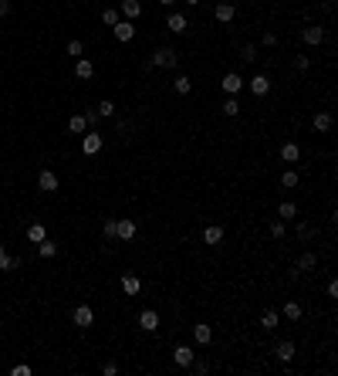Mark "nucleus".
<instances>
[{
  "label": "nucleus",
  "mask_w": 338,
  "mask_h": 376,
  "mask_svg": "<svg viewBox=\"0 0 338 376\" xmlns=\"http://www.w3.org/2000/svg\"><path fill=\"white\" fill-rule=\"evenodd\" d=\"M176 65H180V55L173 48H156L149 58V68H176Z\"/></svg>",
  "instance_id": "f257e3e1"
},
{
  "label": "nucleus",
  "mask_w": 338,
  "mask_h": 376,
  "mask_svg": "<svg viewBox=\"0 0 338 376\" xmlns=\"http://www.w3.org/2000/svg\"><path fill=\"white\" fill-rule=\"evenodd\" d=\"M311 268H318V254H311V251H304L301 258L294 261V268H291V274L298 278V274H304V271H311Z\"/></svg>",
  "instance_id": "f03ea898"
},
{
  "label": "nucleus",
  "mask_w": 338,
  "mask_h": 376,
  "mask_svg": "<svg viewBox=\"0 0 338 376\" xmlns=\"http://www.w3.org/2000/svg\"><path fill=\"white\" fill-rule=\"evenodd\" d=\"M71 319H75V325H78V329H88L91 322H95V312H91L88 305H78L75 312H71Z\"/></svg>",
  "instance_id": "7ed1b4c3"
},
{
  "label": "nucleus",
  "mask_w": 338,
  "mask_h": 376,
  "mask_svg": "<svg viewBox=\"0 0 338 376\" xmlns=\"http://www.w3.org/2000/svg\"><path fill=\"white\" fill-rule=\"evenodd\" d=\"M193 359H196V353H193L190 346H176V349H173V363L176 366H183V369H190V363Z\"/></svg>",
  "instance_id": "20e7f679"
},
{
  "label": "nucleus",
  "mask_w": 338,
  "mask_h": 376,
  "mask_svg": "<svg viewBox=\"0 0 338 376\" xmlns=\"http://www.w3.org/2000/svg\"><path fill=\"white\" fill-rule=\"evenodd\" d=\"M220 85H223V91H227V95H240V88H244L247 81L240 78L237 71H230V75H223V81H220Z\"/></svg>",
  "instance_id": "39448f33"
},
{
  "label": "nucleus",
  "mask_w": 338,
  "mask_h": 376,
  "mask_svg": "<svg viewBox=\"0 0 338 376\" xmlns=\"http://www.w3.org/2000/svg\"><path fill=\"white\" fill-rule=\"evenodd\" d=\"M81 149H85V156H95V153H101V132H88V136L81 139Z\"/></svg>",
  "instance_id": "423d86ee"
},
{
  "label": "nucleus",
  "mask_w": 338,
  "mask_h": 376,
  "mask_svg": "<svg viewBox=\"0 0 338 376\" xmlns=\"http://www.w3.org/2000/svg\"><path fill=\"white\" fill-rule=\"evenodd\" d=\"M139 329H146V332H156V329H159V315H156V308H146V312L139 315Z\"/></svg>",
  "instance_id": "0eeeda50"
},
{
  "label": "nucleus",
  "mask_w": 338,
  "mask_h": 376,
  "mask_svg": "<svg viewBox=\"0 0 338 376\" xmlns=\"http://www.w3.org/2000/svg\"><path fill=\"white\" fill-rule=\"evenodd\" d=\"M166 27H169V31H173V34H186V31H190V21H186L183 14H169Z\"/></svg>",
  "instance_id": "6e6552de"
},
{
  "label": "nucleus",
  "mask_w": 338,
  "mask_h": 376,
  "mask_svg": "<svg viewBox=\"0 0 338 376\" xmlns=\"http://www.w3.org/2000/svg\"><path fill=\"white\" fill-rule=\"evenodd\" d=\"M250 91H254L257 99H264V95L270 91V78L267 75H254V78H250Z\"/></svg>",
  "instance_id": "1a4fd4ad"
},
{
  "label": "nucleus",
  "mask_w": 338,
  "mask_h": 376,
  "mask_svg": "<svg viewBox=\"0 0 338 376\" xmlns=\"http://www.w3.org/2000/svg\"><path fill=\"white\" fill-rule=\"evenodd\" d=\"M75 75H78L81 81H88L91 75H95V65H91L88 58H75Z\"/></svg>",
  "instance_id": "9d476101"
},
{
  "label": "nucleus",
  "mask_w": 338,
  "mask_h": 376,
  "mask_svg": "<svg viewBox=\"0 0 338 376\" xmlns=\"http://www.w3.org/2000/svg\"><path fill=\"white\" fill-rule=\"evenodd\" d=\"M274 356H277L281 363H291V359H294V342H291V339L277 342V346H274Z\"/></svg>",
  "instance_id": "9b49d317"
},
{
  "label": "nucleus",
  "mask_w": 338,
  "mask_h": 376,
  "mask_svg": "<svg viewBox=\"0 0 338 376\" xmlns=\"http://www.w3.org/2000/svg\"><path fill=\"white\" fill-rule=\"evenodd\" d=\"M115 227H119V234H115L119 241H132L135 238V220H129V217H125V220H115Z\"/></svg>",
  "instance_id": "f8f14e48"
},
{
  "label": "nucleus",
  "mask_w": 338,
  "mask_h": 376,
  "mask_svg": "<svg viewBox=\"0 0 338 376\" xmlns=\"http://www.w3.org/2000/svg\"><path fill=\"white\" fill-rule=\"evenodd\" d=\"M37 186H41V190H47V194H54L58 190V176L51 170H41V176H37Z\"/></svg>",
  "instance_id": "ddd939ff"
},
{
  "label": "nucleus",
  "mask_w": 338,
  "mask_h": 376,
  "mask_svg": "<svg viewBox=\"0 0 338 376\" xmlns=\"http://www.w3.org/2000/svg\"><path fill=\"white\" fill-rule=\"evenodd\" d=\"M301 37H304V44H321L325 41V27H304Z\"/></svg>",
  "instance_id": "4468645a"
},
{
  "label": "nucleus",
  "mask_w": 338,
  "mask_h": 376,
  "mask_svg": "<svg viewBox=\"0 0 338 376\" xmlns=\"http://www.w3.org/2000/svg\"><path fill=\"white\" fill-rule=\"evenodd\" d=\"M119 11L125 14V21H135V17L142 14V4H139V0H122V7H119Z\"/></svg>",
  "instance_id": "2eb2a0df"
},
{
  "label": "nucleus",
  "mask_w": 338,
  "mask_h": 376,
  "mask_svg": "<svg viewBox=\"0 0 338 376\" xmlns=\"http://www.w3.org/2000/svg\"><path fill=\"white\" fill-rule=\"evenodd\" d=\"M122 292L125 295H139V292H142V281H139L135 274H122Z\"/></svg>",
  "instance_id": "dca6fc26"
},
{
  "label": "nucleus",
  "mask_w": 338,
  "mask_h": 376,
  "mask_svg": "<svg viewBox=\"0 0 338 376\" xmlns=\"http://www.w3.org/2000/svg\"><path fill=\"white\" fill-rule=\"evenodd\" d=\"M115 37H119V41H132V37H135L132 21H119V24H115Z\"/></svg>",
  "instance_id": "f3484780"
},
{
  "label": "nucleus",
  "mask_w": 338,
  "mask_h": 376,
  "mask_svg": "<svg viewBox=\"0 0 338 376\" xmlns=\"http://www.w3.org/2000/svg\"><path fill=\"white\" fill-rule=\"evenodd\" d=\"M193 339L200 342V346H206V342L213 339V329H210V325H203V322H200V325H193Z\"/></svg>",
  "instance_id": "a211bd4d"
},
{
  "label": "nucleus",
  "mask_w": 338,
  "mask_h": 376,
  "mask_svg": "<svg viewBox=\"0 0 338 376\" xmlns=\"http://www.w3.org/2000/svg\"><path fill=\"white\" fill-rule=\"evenodd\" d=\"M298 156H301L298 143H284V146H281V160L284 163H298Z\"/></svg>",
  "instance_id": "6ab92c4d"
},
{
  "label": "nucleus",
  "mask_w": 338,
  "mask_h": 376,
  "mask_svg": "<svg viewBox=\"0 0 338 376\" xmlns=\"http://www.w3.org/2000/svg\"><path fill=\"white\" fill-rule=\"evenodd\" d=\"M318 129V132H328V129H331V125H335V119H331V112H318L315 115V122H311Z\"/></svg>",
  "instance_id": "aec40b11"
},
{
  "label": "nucleus",
  "mask_w": 338,
  "mask_h": 376,
  "mask_svg": "<svg viewBox=\"0 0 338 376\" xmlns=\"http://www.w3.org/2000/svg\"><path fill=\"white\" fill-rule=\"evenodd\" d=\"M234 17H237V7H234V4H216V21H234Z\"/></svg>",
  "instance_id": "412c9836"
},
{
  "label": "nucleus",
  "mask_w": 338,
  "mask_h": 376,
  "mask_svg": "<svg viewBox=\"0 0 338 376\" xmlns=\"http://www.w3.org/2000/svg\"><path fill=\"white\" fill-rule=\"evenodd\" d=\"M85 129H88V119H85V115H71V119H68V132L78 136V132H85Z\"/></svg>",
  "instance_id": "4be33fe9"
},
{
  "label": "nucleus",
  "mask_w": 338,
  "mask_h": 376,
  "mask_svg": "<svg viewBox=\"0 0 338 376\" xmlns=\"http://www.w3.org/2000/svg\"><path fill=\"white\" fill-rule=\"evenodd\" d=\"M173 91H176V95H190V91H193V81L186 78V75H180V78H173Z\"/></svg>",
  "instance_id": "5701e85b"
},
{
  "label": "nucleus",
  "mask_w": 338,
  "mask_h": 376,
  "mask_svg": "<svg viewBox=\"0 0 338 376\" xmlns=\"http://www.w3.org/2000/svg\"><path fill=\"white\" fill-rule=\"evenodd\" d=\"M301 312H304V308L298 305V302H294V298H291V302H284V319L298 322V319H301Z\"/></svg>",
  "instance_id": "b1692460"
},
{
  "label": "nucleus",
  "mask_w": 338,
  "mask_h": 376,
  "mask_svg": "<svg viewBox=\"0 0 338 376\" xmlns=\"http://www.w3.org/2000/svg\"><path fill=\"white\" fill-rule=\"evenodd\" d=\"M44 238H47L44 224H31V227H27V241H34V244H41Z\"/></svg>",
  "instance_id": "393cba45"
},
{
  "label": "nucleus",
  "mask_w": 338,
  "mask_h": 376,
  "mask_svg": "<svg viewBox=\"0 0 338 376\" xmlns=\"http://www.w3.org/2000/svg\"><path fill=\"white\" fill-rule=\"evenodd\" d=\"M203 241H206V244H220V241H223V227H206L203 230Z\"/></svg>",
  "instance_id": "a878e982"
},
{
  "label": "nucleus",
  "mask_w": 338,
  "mask_h": 376,
  "mask_svg": "<svg viewBox=\"0 0 338 376\" xmlns=\"http://www.w3.org/2000/svg\"><path fill=\"white\" fill-rule=\"evenodd\" d=\"M277 322H281V315H277L274 308H267V312L260 315V325H264V329H277Z\"/></svg>",
  "instance_id": "bb28decb"
},
{
  "label": "nucleus",
  "mask_w": 338,
  "mask_h": 376,
  "mask_svg": "<svg viewBox=\"0 0 338 376\" xmlns=\"http://www.w3.org/2000/svg\"><path fill=\"white\" fill-rule=\"evenodd\" d=\"M277 214H281V220H294V217H298V207H294L291 200H284V204L277 207Z\"/></svg>",
  "instance_id": "cd10ccee"
},
{
  "label": "nucleus",
  "mask_w": 338,
  "mask_h": 376,
  "mask_svg": "<svg viewBox=\"0 0 338 376\" xmlns=\"http://www.w3.org/2000/svg\"><path fill=\"white\" fill-rule=\"evenodd\" d=\"M37 254H41V258H54L58 254V244H51V241H41V244H37Z\"/></svg>",
  "instance_id": "c85d7f7f"
},
{
  "label": "nucleus",
  "mask_w": 338,
  "mask_h": 376,
  "mask_svg": "<svg viewBox=\"0 0 338 376\" xmlns=\"http://www.w3.org/2000/svg\"><path fill=\"white\" fill-rule=\"evenodd\" d=\"M281 186H284V190H294V186H298V173H294V170H284V173H281Z\"/></svg>",
  "instance_id": "c756f323"
},
{
  "label": "nucleus",
  "mask_w": 338,
  "mask_h": 376,
  "mask_svg": "<svg viewBox=\"0 0 338 376\" xmlns=\"http://www.w3.org/2000/svg\"><path fill=\"white\" fill-rule=\"evenodd\" d=\"M14 268H21V258H11V254H4V258H0V271H14Z\"/></svg>",
  "instance_id": "7c9ffc66"
},
{
  "label": "nucleus",
  "mask_w": 338,
  "mask_h": 376,
  "mask_svg": "<svg viewBox=\"0 0 338 376\" xmlns=\"http://www.w3.org/2000/svg\"><path fill=\"white\" fill-rule=\"evenodd\" d=\"M240 58H244L247 65H254V61H257V48H254V44H244V48H240Z\"/></svg>",
  "instance_id": "2f4dec72"
},
{
  "label": "nucleus",
  "mask_w": 338,
  "mask_h": 376,
  "mask_svg": "<svg viewBox=\"0 0 338 376\" xmlns=\"http://www.w3.org/2000/svg\"><path fill=\"white\" fill-rule=\"evenodd\" d=\"M101 24H108V27H115V24H119V11H115V7H108V11H101Z\"/></svg>",
  "instance_id": "473e14b6"
},
{
  "label": "nucleus",
  "mask_w": 338,
  "mask_h": 376,
  "mask_svg": "<svg viewBox=\"0 0 338 376\" xmlns=\"http://www.w3.org/2000/svg\"><path fill=\"white\" fill-rule=\"evenodd\" d=\"M237 112H240V102H237V95H230L223 102V115H237Z\"/></svg>",
  "instance_id": "72a5a7b5"
},
{
  "label": "nucleus",
  "mask_w": 338,
  "mask_h": 376,
  "mask_svg": "<svg viewBox=\"0 0 338 376\" xmlns=\"http://www.w3.org/2000/svg\"><path fill=\"white\" fill-rule=\"evenodd\" d=\"M101 234H105L108 241H115V234H119V227H115V220H105V224H101Z\"/></svg>",
  "instance_id": "f704fd0d"
},
{
  "label": "nucleus",
  "mask_w": 338,
  "mask_h": 376,
  "mask_svg": "<svg viewBox=\"0 0 338 376\" xmlns=\"http://www.w3.org/2000/svg\"><path fill=\"white\" fill-rule=\"evenodd\" d=\"M270 238H274V241L284 238V220H274V224H270Z\"/></svg>",
  "instance_id": "c9c22d12"
},
{
  "label": "nucleus",
  "mask_w": 338,
  "mask_h": 376,
  "mask_svg": "<svg viewBox=\"0 0 338 376\" xmlns=\"http://www.w3.org/2000/svg\"><path fill=\"white\" fill-rule=\"evenodd\" d=\"M81 51H85L81 41H68V55H71V58H81Z\"/></svg>",
  "instance_id": "e433bc0d"
},
{
  "label": "nucleus",
  "mask_w": 338,
  "mask_h": 376,
  "mask_svg": "<svg viewBox=\"0 0 338 376\" xmlns=\"http://www.w3.org/2000/svg\"><path fill=\"white\" fill-rule=\"evenodd\" d=\"M95 112H98L101 119H108V115H115V105H112V102H101L98 109H95Z\"/></svg>",
  "instance_id": "4c0bfd02"
},
{
  "label": "nucleus",
  "mask_w": 338,
  "mask_h": 376,
  "mask_svg": "<svg viewBox=\"0 0 338 376\" xmlns=\"http://www.w3.org/2000/svg\"><path fill=\"white\" fill-rule=\"evenodd\" d=\"M294 68H298V71H308V68H311L308 55H298V58H294Z\"/></svg>",
  "instance_id": "58836bf2"
},
{
  "label": "nucleus",
  "mask_w": 338,
  "mask_h": 376,
  "mask_svg": "<svg viewBox=\"0 0 338 376\" xmlns=\"http://www.w3.org/2000/svg\"><path fill=\"white\" fill-rule=\"evenodd\" d=\"M311 234H315V227H311V224H298V238H301V241H308Z\"/></svg>",
  "instance_id": "ea45409f"
},
{
  "label": "nucleus",
  "mask_w": 338,
  "mask_h": 376,
  "mask_svg": "<svg viewBox=\"0 0 338 376\" xmlns=\"http://www.w3.org/2000/svg\"><path fill=\"white\" fill-rule=\"evenodd\" d=\"M11 373H14V376H31V366L17 363V366H14V369H11Z\"/></svg>",
  "instance_id": "a19ab883"
},
{
  "label": "nucleus",
  "mask_w": 338,
  "mask_h": 376,
  "mask_svg": "<svg viewBox=\"0 0 338 376\" xmlns=\"http://www.w3.org/2000/svg\"><path fill=\"white\" fill-rule=\"evenodd\" d=\"M101 373H105V376H115V373H119V366H115V363H105V366H101Z\"/></svg>",
  "instance_id": "79ce46f5"
},
{
  "label": "nucleus",
  "mask_w": 338,
  "mask_h": 376,
  "mask_svg": "<svg viewBox=\"0 0 338 376\" xmlns=\"http://www.w3.org/2000/svg\"><path fill=\"white\" fill-rule=\"evenodd\" d=\"M264 44L274 48V44H277V34H274V31H267V34H264Z\"/></svg>",
  "instance_id": "37998d69"
},
{
  "label": "nucleus",
  "mask_w": 338,
  "mask_h": 376,
  "mask_svg": "<svg viewBox=\"0 0 338 376\" xmlns=\"http://www.w3.org/2000/svg\"><path fill=\"white\" fill-rule=\"evenodd\" d=\"M85 119H88V125H95V122H98V119H101V115L95 112V109H88V112H85Z\"/></svg>",
  "instance_id": "c03bdc74"
},
{
  "label": "nucleus",
  "mask_w": 338,
  "mask_h": 376,
  "mask_svg": "<svg viewBox=\"0 0 338 376\" xmlns=\"http://www.w3.org/2000/svg\"><path fill=\"white\" fill-rule=\"evenodd\" d=\"M4 14H11V0H0V17Z\"/></svg>",
  "instance_id": "a18cd8bd"
},
{
  "label": "nucleus",
  "mask_w": 338,
  "mask_h": 376,
  "mask_svg": "<svg viewBox=\"0 0 338 376\" xmlns=\"http://www.w3.org/2000/svg\"><path fill=\"white\" fill-rule=\"evenodd\" d=\"M159 7H173V4H176V0H156Z\"/></svg>",
  "instance_id": "49530a36"
},
{
  "label": "nucleus",
  "mask_w": 338,
  "mask_h": 376,
  "mask_svg": "<svg viewBox=\"0 0 338 376\" xmlns=\"http://www.w3.org/2000/svg\"><path fill=\"white\" fill-rule=\"evenodd\" d=\"M183 4H190V7H200V0H183Z\"/></svg>",
  "instance_id": "de8ad7c7"
},
{
  "label": "nucleus",
  "mask_w": 338,
  "mask_h": 376,
  "mask_svg": "<svg viewBox=\"0 0 338 376\" xmlns=\"http://www.w3.org/2000/svg\"><path fill=\"white\" fill-rule=\"evenodd\" d=\"M4 254H7V251H4V244H0V258H4Z\"/></svg>",
  "instance_id": "09e8293b"
}]
</instances>
